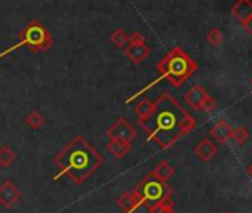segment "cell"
Returning <instances> with one entry per match:
<instances>
[{"mask_svg": "<svg viewBox=\"0 0 252 213\" xmlns=\"http://www.w3.org/2000/svg\"><path fill=\"white\" fill-rule=\"evenodd\" d=\"M134 113L138 116V125L149 139L163 150L171 148L196 128L194 117L166 90L155 101L149 98L138 101Z\"/></svg>", "mask_w": 252, "mask_h": 213, "instance_id": "6da1fadb", "label": "cell"}, {"mask_svg": "<svg viewBox=\"0 0 252 213\" xmlns=\"http://www.w3.org/2000/svg\"><path fill=\"white\" fill-rule=\"evenodd\" d=\"M54 163L60 169L54 181L68 176L73 184L80 185L102 166L104 157L85 136L77 135L54 157Z\"/></svg>", "mask_w": 252, "mask_h": 213, "instance_id": "7a4b0ae2", "label": "cell"}, {"mask_svg": "<svg viewBox=\"0 0 252 213\" xmlns=\"http://www.w3.org/2000/svg\"><path fill=\"white\" fill-rule=\"evenodd\" d=\"M197 65L196 62L191 59V56L180 46L172 48L158 64H156V70L160 73V76L155 80H152L149 84L143 86L140 90H137L132 96H129L126 99V104L132 102L134 99H137L138 96H141L143 93L149 92L155 84H158L160 80H168L174 87H181L196 71Z\"/></svg>", "mask_w": 252, "mask_h": 213, "instance_id": "3957f363", "label": "cell"}, {"mask_svg": "<svg viewBox=\"0 0 252 213\" xmlns=\"http://www.w3.org/2000/svg\"><path fill=\"white\" fill-rule=\"evenodd\" d=\"M27 46V49L33 53H39V52H46L51 49L52 46V34L51 31L45 27V24H42L39 20L33 18L30 20L26 27L20 31L18 34V42L12 46H9L8 49L0 52V59L5 58L6 55H9L11 52Z\"/></svg>", "mask_w": 252, "mask_h": 213, "instance_id": "277c9868", "label": "cell"}, {"mask_svg": "<svg viewBox=\"0 0 252 213\" xmlns=\"http://www.w3.org/2000/svg\"><path fill=\"white\" fill-rule=\"evenodd\" d=\"M132 192L143 203V206L149 207L163 198L171 197L172 188L166 182H160L149 173L132 188Z\"/></svg>", "mask_w": 252, "mask_h": 213, "instance_id": "5b68a950", "label": "cell"}, {"mask_svg": "<svg viewBox=\"0 0 252 213\" xmlns=\"http://www.w3.org/2000/svg\"><path fill=\"white\" fill-rule=\"evenodd\" d=\"M152 53V48L147 45L146 36L135 30L132 34H129V43L125 48V56L128 58L134 65L143 64Z\"/></svg>", "mask_w": 252, "mask_h": 213, "instance_id": "8992f818", "label": "cell"}, {"mask_svg": "<svg viewBox=\"0 0 252 213\" xmlns=\"http://www.w3.org/2000/svg\"><path fill=\"white\" fill-rule=\"evenodd\" d=\"M184 101L189 106H191V108L196 111H212L217 105L214 98L199 84L191 86L186 92Z\"/></svg>", "mask_w": 252, "mask_h": 213, "instance_id": "52a82bcc", "label": "cell"}, {"mask_svg": "<svg viewBox=\"0 0 252 213\" xmlns=\"http://www.w3.org/2000/svg\"><path fill=\"white\" fill-rule=\"evenodd\" d=\"M107 136H108V139H116V141L132 144V141L138 136V132L125 117H119L107 129Z\"/></svg>", "mask_w": 252, "mask_h": 213, "instance_id": "ba28073f", "label": "cell"}, {"mask_svg": "<svg viewBox=\"0 0 252 213\" xmlns=\"http://www.w3.org/2000/svg\"><path fill=\"white\" fill-rule=\"evenodd\" d=\"M21 198V189L11 181L0 184V206L5 209L14 207V204Z\"/></svg>", "mask_w": 252, "mask_h": 213, "instance_id": "9c48e42d", "label": "cell"}, {"mask_svg": "<svg viewBox=\"0 0 252 213\" xmlns=\"http://www.w3.org/2000/svg\"><path fill=\"white\" fill-rule=\"evenodd\" d=\"M217 151H218V147H217L211 139H208V138H203V139L194 147V154H196L200 160H203V161L212 160V159L215 157Z\"/></svg>", "mask_w": 252, "mask_h": 213, "instance_id": "30bf717a", "label": "cell"}, {"mask_svg": "<svg viewBox=\"0 0 252 213\" xmlns=\"http://www.w3.org/2000/svg\"><path fill=\"white\" fill-rule=\"evenodd\" d=\"M105 150L117 160L125 159V156L128 154L132 150V144L129 142H122V141H116V139H108V142L105 144Z\"/></svg>", "mask_w": 252, "mask_h": 213, "instance_id": "8fae6325", "label": "cell"}, {"mask_svg": "<svg viewBox=\"0 0 252 213\" xmlns=\"http://www.w3.org/2000/svg\"><path fill=\"white\" fill-rule=\"evenodd\" d=\"M231 15L236 20H239L243 26L252 15V2H249V0H239L231 8Z\"/></svg>", "mask_w": 252, "mask_h": 213, "instance_id": "7c38bea8", "label": "cell"}, {"mask_svg": "<svg viewBox=\"0 0 252 213\" xmlns=\"http://www.w3.org/2000/svg\"><path fill=\"white\" fill-rule=\"evenodd\" d=\"M174 173H175L174 166H172L169 161H166V160H162V161L150 172V175H152L153 178H156V179L160 181V182H166V184H168V181L174 176Z\"/></svg>", "mask_w": 252, "mask_h": 213, "instance_id": "4fadbf2b", "label": "cell"}, {"mask_svg": "<svg viewBox=\"0 0 252 213\" xmlns=\"http://www.w3.org/2000/svg\"><path fill=\"white\" fill-rule=\"evenodd\" d=\"M231 128L225 120H218L212 128H211V135L221 144H225L231 138Z\"/></svg>", "mask_w": 252, "mask_h": 213, "instance_id": "5bb4252c", "label": "cell"}, {"mask_svg": "<svg viewBox=\"0 0 252 213\" xmlns=\"http://www.w3.org/2000/svg\"><path fill=\"white\" fill-rule=\"evenodd\" d=\"M149 213H175V204L172 198L168 197L149 206Z\"/></svg>", "mask_w": 252, "mask_h": 213, "instance_id": "9a60e30c", "label": "cell"}, {"mask_svg": "<svg viewBox=\"0 0 252 213\" xmlns=\"http://www.w3.org/2000/svg\"><path fill=\"white\" fill-rule=\"evenodd\" d=\"M24 123H26L30 129H33V131H39V129L46 123V117H45L42 113H39V111H32V113H29V114L26 116Z\"/></svg>", "mask_w": 252, "mask_h": 213, "instance_id": "2e32d148", "label": "cell"}, {"mask_svg": "<svg viewBox=\"0 0 252 213\" xmlns=\"http://www.w3.org/2000/svg\"><path fill=\"white\" fill-rule=\"evenodd\" d=\"M110 42L120 49H125L126 45L129 43V34L126 33L123 28H116L111 34H110Z\"/></svg>", "mask_w": 252, "mask_h": 213, "instance_id": "e0dca14e", "label": "cell"}, {"mask_svg": "<svg viewBox=\"0 0 252 213\" xmlns=\"http://www.w3.org/2000/svg\"><path fill=\"white\" fill-rule=\"evenodd\" d=\"M15 161V151L9 145L0 147V166L3 169H8Z\"/></svg>", "mask_w": 252, "mask_h": 213, "instance_id": "ac0fdd59", "label": "cell"}, {"mask_svg": "<svg viewBox=\"0 0 252 213\" xmlns=\"http://www.w3.org/2000/svg\"><path fill=\"white\" fill-rule=\"evenodd\" d=\"M248 138H249V132H248L246 128H236V129L231 131V138L230 139H233L239 145L245 144L248 141Z\"/></svg>", "mask_w": 252, "mask_h": 213, "instance_id": "d6986e66", "label": "cell"}, {"mask_svg": "<svg viewBox=\"0 0 252 213\" xmlns=\"http://www.w3.org/2000/svg\"><path fill=\"white\" fill-rule=\"evenodd\" d=\"M206 40L212 45V46H218L222 42V33L218 28H212L208 31L206 34Z\"/></svg>", "mask_w": 252, "mask_h": 213, "instance_id": "ffe728a7", "label": "cell"}, {"mask_svg": "<svg viewBox=\"0 0 252 213\" xmlns=\"http://www.w3.org/2000/svg\"><path fill=\"white\" fill-rule=\"evenodd\" d=\"M243 27H245V28L248 30V33L252 36V15H251V17H249V20L243 24Z\"/></svg>", "mask_w": 252, "mask_h": 213, "instance_id": "44dd1931", "label": "cell"}, {"mask_svg": "<svg viewBox=\"0 0 252 213\" xmlns=\"http://www.w3.org/2000/svg\"><path fill=\"white\" fill-rule=\"evenodd\" d=\"M248 173H249V175H251V178H252V164L248 167Z\"/></svg>", "mask_w": 252, "mask_h": 213, "instance_id": "7402d4cb", "label": "cell"}, {"mask_svg": "<svg viewBox=\"0 0 252 213\" xmlns=\"http://www.w3.org/2000/svg\"><path fill=\"white\" fill-rule=\"evenodd\" d=\"M225 213H230V212H225Z\"/></svg>", "mask_w": 252, "mask_h": 213, "instance_id": "603a6c76", "label": "cell"}]
</instances>
